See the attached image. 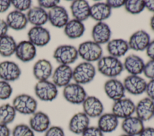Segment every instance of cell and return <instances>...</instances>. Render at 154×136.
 <instances>
[{
    "instance_id": "obj_51",
    "label": "cell",
    "mask_w": 154,
    "mask_h": 136,
    "mask_svg": "<svg viewBox=\"0 0 154 136\" xmlns=\"http://www.w3.org/2000/svg\"><path fill=\"white\" fill-rule=\"evenodd\" d=\"M119 136H132V135H128V134H122Z\"/></svg>"
},
{
    "instance_id": "obj_27",
    "label": "cell",
    "mask_w": 154,
    "mask_h": 136,
    "mask_svg": "<svg viewBox=\"0 0 154 136\" xmlns=\"http://www.w3.org/2000/svg\"><path fill=\"white\" fill-rule=\"evenodd\" d=\"M26 16L28 22L34 26H42L48 20V13L39 6L30 8Z\"/></svg>"
},
{
    "instance_id": "obj_37",
    "label": "cell",
    "mask_w": 154,
    "mask_h": 136,
    "mask_svg": "<svg viewBox=\"0 0 154 136\" xmlns=\"http://www.w3.org/2000/svg\"><path fill=\"white\" fill-rule=\"evenodd\" d=\"M11 4L15 8L16 10L19 11H24L30 9L31 6V1L30 0H13Z\"/></svg>"
},
{
    "instance_id": "obj_26",
    "label": "cell",
    "mask_w": 154,
    "mask_h": 136,
    "mask_svg": "<svg viewBox=\"0 0 154 136\" xmlns=\"http://www.w3.org/2000/svg\"><path fill=\"white\" fill-rule=\"evenodd\" d=\"M28 22L26 16L23 13L17 10L10 12L6 17V23L8 28L16 31L24 29Z\"/></svg>"
},
{
    "instance_id": "obj_11",
    "label": "cell",
    "mask_w": 154,
    "mask_h": 136,
    "mask_svg": "<svg viewBox=\"0 0 154 136\" xmlns=\"http://www.w3.org/2000/svg\"><path fill=\"white\" fill-rule=\"evenodd\" d=\"M28 41L35 46L43 47L51 40L49 31L43 26H33L28 32Z\"/></svg>"
},
{
    "instance_id": "obj_5",
    "label": "cell",
    "mask_w": 154,
    "mask_h": 136,
    "mask_svg": "<svg viewBox=\"0 0 154 136\" xmlns=\"http://www.w3.org/2000/svg\"><path fill=\"white\" fill-rule=\"evenodd\" d=\"M53 57L60 65H69L78 59V50L72 45H61L55 50Z\"/></svg>"
},
{
    "instance_id": "obj_6",
    "label": "cell",
    "mask_w": 154,
    "mask_h": 136,
    "mask_svg": "<svg viewBox=\"0 0 154 136\" xmlns=\"http://www.w3.org/2000/svg\"><path fill=\"white\" fill-rule=\"evenodd\" d=\"M63 95L64 99L72 104H82L87 98V93L83 86L74 83L64 87Z\"/></svg>"
},
{
    "instance_id": "obj_41",
    "label": "cell",
    "mask_w": 154,
    "mask_h": 136,
    "mask_svg": "<svg viewBox=\"0 0 154 136\" xmlns=\"http://www.w3.org/2000/svg\"><path fill=\"white\" fill-rule=\"evenodd\" d=\"M60 2V1L58 0H39L38 1V4L39 7L43 9L47 8L50 10L58 5Z\"/></svg>"
},
{
    "instance_id": "obj_46",
    "label": "cell",
    "mask_w": 154,
    "mask_h": 136,
    "mask_svg": "<svg viewBox=\"0 0 154 136\" xmlns=\"http://www.w3.org/2000/svg\"><path fill=\"white\" fill-rule=\"evenodd\" d=\"M11 1L0 0V13L5 12L11 5Z\"/></svg>"
},
{
    "instance_id": "obj_36",
    "label": "cell",
    "mask_w": 154,
    "mask_h": 136,
    "mask_svg": "<svg viewBox=\"0 0 154 136\" xmlns=\"http://www.w3.org/2000/svg\"><path fill=\"white\" fill-rule=\"evenodd\" d=\"M13 92V89L8 82L0 80V99L5 100L8 99Z\"/></svg>"
},
{
    "instance_id": "obj_18",
    "label": "cell",
    "mask_w": 154,
    "mask_h": 136,
    "mask_svg": "<svg viewBox=\"0 0 154 136\" xmlns=\"http://www.w3.org/2000/svg\"><path fill=\"white\" fill-rule=\"evenodd\" d=\"M150 41V35L144 30L134 32L128 41L129 47L135 51H143L146 49Z\"/></svg>"
},
{
    "instance_id": "obj_16",
    "label": "cell",
    "mask_w": 154,
    "mask_h": 136,
    "mask_svg": "<svg viewBox=\"0 0 154 136\" xmlns=\"http://www.w3.org/2000/svg\"><path fill=\"white\" fill-rule=\"evenodd\" d=\"M48 15V20L52 26L56 28H63L69 22L68 13L62 6L57 5L50 9Z\"/></svg>"
},
{
    "instance_id": "obj_17",
    "label": "cell",
    "mask_w": 154,
    "mask_h": 136,
    "mask_svg": "<svg viewBox=\"0 0 154 136\" xmlns=\"http://www.w3.org/2000/svg\"><path fill=\"white\" fill-rule=\"evenodd\" d=\"M136 116L142 121H148L154 116V101L148 97L140 100L135 105Z\"/></svg>"
},
{
    "instance_id": "obj_33",
    "label": "cell",
    "mask_w": 154,
    "mask_h": 136,
    "mask_svg": "<svg viewBox=\"0 0 154 136\" xmlns=\"http://www.w3.org/2000/svg\"><path fill=\"white\" fill-rule=\"evenodd\" d=\"M16 111L10 104H4L0 106V123L6 125L12 123L15 119Z\"/></svg>"
},
{
    "instance_id": "obj_21",
    "label": "cell",
    "mask_w": 154,
    "mask_h": 136,
    "mask_svg": "<svg viewBox=\"0 0 154 136\" xmlns=\"http://www.w3.org/2000/svg\"><path fill=\"white\" fill-rule=\"evenodd\" d=\"M143 122L138 117L131 116L123 120L121 127L125 134L138 136L145 128Z\"/></svg>"
},
{
    "instance_id": "obj_40",
    "label": "cell",
    "mask_w": 154,
    "mask_h": 136,
    "mask_svg": "<svg viewBox=\"0 0 154 136\" xmlns=\"http://www.w3.org/2000/svg\"><path fill=\"white\" fill-rule=\"evenodd\" d=\"M81 136H103V133L97 126H88L81 134Z\"/></svg>"
},
{
    "instance_id": "obj_12",
    "label": "cell",
    "mask_w": 154,
    "mask_h": 136,
    "mask_svg": "<svg viewBox=\"0 0 154 136\" xmlns=\"http://www.w3.org/2000/svg\"><path fill=\"white\" fill-rule=\"evenodd\" d=\"M82 105L83 112L89 118L99 117L103 114V105L102 101L94 96H87Z\"/></svg>"
},
{
    "instance_id": "obj_7",
    "label": "cell",
    "mask_w": 154,
    "mask_h": 136,
    "mask_svg": "<svg viewBox=\"0 0 154 136\" xmlns=\"http://www.w3.org/2000/svg\"><path fill=\"white\" fill-rule=\"evenodd\" d=\"M34 92L36 96L43 101H52L58 95L57 87L48 80L38 81L34 86Z\"/></svg>"
},
{
    "instance_id": "obj_28",
    "label": "cell",
    "mask_w": 154,
    "mask_h": 136,
    "mask_svg": "<svg viewBox=\"0 0 154 136\" xmlns=\"http://www.w3.org/2000/svg\"><path fill=\"white\" fill-rule=\"evenodd\" d=\"M144 64L143 60L136 55H131L127 56L123 64V68L131 75H136L143 72Z\"/></svg>"
},
{
    "instance_id": "obj_42",
    "label": "cell",
    "mask_w": 154,
    "mask_h": 136,
    "mask_svg": "<svg viewBox=\"0 0 154 136\" xmlns=\"http://www.w3.org/2000/svg\"><path fill=\"white\" fill-rule=\"evenodd\" d=\"M145 92L147 97L154 101V79L150 80L147 83Z\"/></svg>"
},
{
    "instance_id": "obj_31",
    "label": "cell",
    "mask_w": 154,
    "mask_h": 136,
    "mask_svg": "<svg viewBox=\"0 0 154 136\" xmlns=\"http://www.w3.org/2000/svg\"><path fill=\"white\" fill-rule=\"evenodd\" d=\"M65 35L70 39L80 38L85 32V26L84 23L76 19L69 20L64 27Z\"/></svg>"
},
{
    "instance_id": "obj_9",
    "label": "cell",
    "mask_w": 154,
    "mask_h": 136,
    "mask_svg": "<svg viewBox=\"0 0 154 136\" xmlns=\"http://www.w3.org/2000/svg\"><path fill=\"white\" fill-rule=\"evenodd\" d=\"M123 86L125 90L131 95H139L146 90L147 82L139 75H129L123 81Z\"/></svg>"
},
{
    "instance_id": "obj_23",
    "label": "cell",
    "mask_w": 154,
    "mask_h": 136,
    "mask_svg": "<svg viewBox=\"0 0 154 136\" xmlns=\"http://www.w3.org/2000/svg\"><path fill=\"white\" fill-rule=\"evenodd\" d=\"M90 5L84 0L73 1L70 5V10L75 19L83 22L90 17Z\"/></svg>"
},
{
    "instance_id": "obj_4",
    "label": "cell",
    "mask_w": 154,
    "mask_h": 136,
    "mask_svg": "<svg viewBox=\"0 0 154 136\" xmlns=\"http://www.w3.org/2000/svg\"><path fill=\"white\" fill-rule=\"evenodd\" d=\"M96 75V69L94 65L87 62L78 64L73 70V79L76 83L85 84L91 81Z\"/></svg>"
},
{
    "instance_id": "obj_38",
    "label": "cell",
    "mask_w": 154,
    "mask_h": 136,
    "mask_svg": "<svg viewBox=\"0 0 154 136\" xmlns=\"http://www.w3.org/2000/svg\"><path fill=\"white\" fill-rule=\"evenodd\" d=\"M143 72L147 78L154 79V60H150L144 64Z\"/></svg>"
},
{
    "instance_id": "obj_39",
    "label": "cell",
    "mask_w": 154,
    "mask_h": 136,
    "mask_svg": "<svg viewBox=\"0 0 154 136\" xmlns=\"http://www.w3.org/2000/svg\"><path fill=\"white\" fill-rule=\"evenodd\" d=\"M44 136H65V133L61 127L59 126H52L45 132Z\"/></svg>"
},
{
    "instance_id": "obj_47",
    "label": "cell",
    "mask_w": 154,
    "mask_h": 136,
    "mask_svg": "<svg viewBox=\"0 0 154 136\" xmlns=\"http://www.w3.org/2000/svg\"><path fill=\"white\" fill-rule=\"evenodd\" d=\"M11 131L7 125L0 123V136H10Z\"/></svg>"
},
{
    "instance_id": "obj_20",
    "label": "cell",
    "mask_w": 154,
    "mask_h": 136,
    "mask_svg": "<svg viewBox=\"0 0 154 136\" xmlns=\"http://www.w3.org/2000/svg\"><path fill=\"white\" fill-rule=\"evenodd\" d=\"M90 118L84 113L78 112L75 114L69 122V131L75 134L82 133L89 126Z\"/></svg>"
},
{
    "instance_id": "obj_50",
    "label": "cell",
    "mask_w": 154,
    "mask_h": 136,
    "mask_svg": "<svg viewBox=\"0 0 154 136\" xmlns=\"http://www.w3.org/2000/svg\"><path fill=\"white\" fill-rule=\"evenodd\" d=\"M150 28H151L152 30L154 32V14H153V16L152 17V18L150 19Z\"/></svg>"
},
{
    "instance_id": "obj_14",
    "label": "cell",
    "mask_w": 154,
    "mask_h": 136,
    "mask_svg": "<svg viewBox=\"0 0 154 136\" xmlns=\"http://www.w3.org/2000/svg\"><path fill=\"white\" fill-rule=\"evenodd\" d=\"M21 74V70L14 62L5 61L0 63V78L5 81L17 80Z\"/></svg>"
},
{
    "instance_id": "obj_43",
    "label": "cell",
    "mask_w": 154,
    "mask_h": 136,
    "mask_svg": "<svg viewBox=\"0 0 154 136\" xmlns=\"http://www.w3.org/2000/svg\"><path fill=\"white\" fill-rule=\"evenodd\" d=\"M125 0H108L106 3L109 5V7L112 8H118L125 5Z\"/></svg>"
},
{
    "instance_id": "obj_25",
    "label": "cell",
    "mask_w": 154,
    "mask_h": 136,
    "mask_svg": "<svg viewBox=\"0 0 154 136\" xmlns=\"http://www.w3.org/2000/svg\"><path fill=\"white\" fill-rule=\"evenodd\" d=\"M118 125L119 119L112 113H104L99 117L97 127L103 134L114 131Z\"/></svg>"
},
{
    "instance_id": "obj_29",
    "label": "cell",
    "mask_w": 154,
    "mask_h": 136,
    "mask_svg": "<svg viewBox=\"0 0 154 136\" xmlns=\"http://www.w3.org/2000/svg\"><path fill=\"white\" fill-rule=\"evenodd\" d=\"M106 49L110 56L119 58L124 56L129 49L128 41L123 39H113L107 43Z\"/></svg>"
},
{
    "instance_id": "obj_44",
    "label": "cell",
    "mask_w": 154,
    "mask_h": 136,
    "mask_svg": "<svg viewBox=\"0 0 154 136\" xmlns=\"http://www.w3.org/2000/svg\"><path fill=\"white\" fill-rule=\"evenodd\" d=\"M146 50V54L150 60H154V40L150 41Z\"/></svg>"
},
{
    "instance_id": "obj_49",
    "label": "cell",
    "mask_w": 154,
    "mask_h": 136,
    "mask_svg": "<svg viewBox=\"0 0 154 136\" xmlns=\"http://www.w3.org/2000/svg\"><path fill=\"white\" fill-rule=\"evenodd\" d=\"M145 8L149 11L154 13V0H147L144 1Z\"/></svg>"
},
{
    "instance_id": "obj_24",
    "label": "cell",
    "mask_w": 154,
    "mask_h": 136,
    "mask_svg": "<svg viewBox=\"0 0 154 136\" xmlns=\"http://www.w3.org/2000/svg\"><path fill=\"white\" fill-rule=\"evenodd\" d=\"M32 71L34 76L38 81L48 80L52 74V66L48 60L41 59L34 64Z\"/></svg>"
},
{
    "instance_id": "obj_15",
    "label": "cell",
    "mask_w": 154,
    "mask_h": 136,
    "mask_svg": "<svg viewBox=\"0 0 154 136\" xmlns=\"http://www.w3.org/2000/svg\"><path fill=\"white\" fill-rule=\"evenodd\" d=\"M51 120L49 116L41 111H35L29 120V126L34 132H45L50 127Z\"/></svg>"
},
{
    "instance_id": "obj_1",
    "label": "cell",
    "mask_w": 154,
    "mask_h": 136,
    "mask_svg": "<svg viewBox=\"0 0 154 136\" xmlns=\"http://www.w3.org/2000/svg\"><path fill=\"white\" fill-rule=\"evenodd\" d=\"M122 62L117 58L106 56L97 61V70L103 75L113 78L119 75L123 71Z\"/></svg>"
},
{
    "instance_id": "obj_48",
    "label": "cell",
    "mask_w": 154,
    "mask_h": 136,
    "mask_svg": "<svg viewBox=\"0 0 154 136\" xmlns=\"http://www.w3.org/2000/svg\"><path fill=\"white\" fill-rule=\"evenodd\" d=\"M138 136H154V128H144Z\"/></svg>"
},
{
    "instance_id": "obj_19",
    "label": "cell",
    "mask_w": 154,
    "mask_h": 136,
    "mask_svg": "<svg viewBox=\"0 0 154 136\" xmlns=\"http://www.w3.org/2000/svg\"><path fill=\"white\" fill-rule=\"evenodd\" d=\"M15 55L21 61L29 62L35 57V46L29 41H22L17 44Z\"/></svg>"
},
{
    "instance_id": "obj_32",
    "label": "cell",
    "mask_w": 154,
    "mask_h": 136,
    "mask_svg": "<svg viewBox=\"0 0 154 136\" xmlns=\"http://www.w3.org/2000/svg\"><path fill=\"white\" fill-rule=\"evenodd\" d=\"M17 44L13 37L6 35L0 38V55L10 57L15 53Z\"/></svg>"
},
{
    "instance_id": "obj_3",
    "label": "cell",
    "mask_w": 154,
    "mask_h": 136,
    "mask_svg": "<svg viewBox=\"0 0 154 136\" xmlns=\"http://www.w3.org/2000/svg\"><path fill=\"white\" fill-rule=\"evenodd\" d=\"M12 105L16 112L24 115H32L37 110V101L32 96L22 93L13 99Z\"/></svg>"
},
{
    "instance_id": "obj_2",
    "label": "cell",
    "mask_w": 154,
    "mask_h": 136,
    "mask_svg": "<svg viewBox=\"0 0 154 136\" xmlns=\"http://www.w3.org/2000/svg\"><path fill=\"white\" fill-rule=\"evenodd\" d=\"M78 56L85 62L98 61L102 56V48L93 41H87L81 43L78 48Z\"/></svg>"
},
{
    "instance_id": "obj_8",
    "label": "cell",
    "mask_w": 154,
    "mask_h": 136,
    "mask_svg": "<svg viewBox=\"0 0 154 136\" xmlns=\"http://www.w3.org/2000/svg\"><path fill=\"white\" fill-rule=\"evenodd\" d=\"M135 105L129 98H123L114 101L112 107V113L118 119H125L135 113Z\"/></svg>"
},
{
    "instance_id": "obj_13",
    "label": "cell",
    "mask_w": 154,
    "mask_h": 136,
    "mask_svg": "<svg viewBox=\"0 0 154 136\" xmlns=\"http://www.w3.org/2000/svg\"><path fill=\"white\" fill-rule=\"evenodd\" d=\"M106 96L114 101L125 98V89L123 84L116 78H111L107 80L103 86Z\"/></svg>"
},
{
    "instance_id": "obj_45",
    "label": "cell",
    "mask_w": 154,
    "mask_h": 136,
    "mask_svg": "<svg viewBox=\"0 0 154 136\" xmlns=\"http://www.w3.org/2000/svg\"><path fill=\"white\" fill-rule=\"evenodd\" d=\"M8 29V26L6 21L3 19H0V38L7 35Z\"/></svg>"
},
{
    "instance_id": "obj_35",
    "label": "cell",
    "mask_w": 154,
    "mask_h": 136,
    "mask_svg": "<svg viewBox=\"0 0 154 136\" xmlns=\"http://www.w3.org/2000/svg\"><path fill=\"white\" fill-rule=\"evenodd\" d=\"M12 136H35L34 132L26 124L20 123L16 125L11 132Z\"/></svg>"
},
{
    "instance_id": "obj_22",
    "label": "cell",
    "mask_w": 154,
    "mask_h": 136,
    "mask_svg": "<svg viewBox=\"0 0 154 136\" xmlns=\"http://www.w3.org/2000/svg\"><path fill=\"white\" fill-rule=\"evenodd\" d=\"M111 31L109 26L105 22H97L93 28L91 36L93 41L99 44L108 43L110 40Z\"/></svg>"
},
{
    "instance_id": "obj_10",
    "label": "cell",
    "mask_w": 154,
    "mask_h": 136,
    "mask_svg": "<svg viewBox=\"0 0 154 136\" xmlns=\"http://www.w3.org/2000/svg\"><path fill=\"white\" fill-rule=\"evenodd\" d=\"M73 78V70L69 65H60L52 74V83L57 87H65Z\"/></svg>"
},
{
    "instance_id": "obj_34",
    "label": "cell",
    "mask_w": 154,
    "mask_h": 136,
    "mask_svg": "<svg viewBox=\"0 0 154 136\" xmlns=\"http://www.w3.org/2000/svg\"><path fill=\"white\" fill-rule=\"evenodd\" d=\"M124 6L125 10L132 14H139L145 8L143 0H127L125 1Z\"/></svg>"
},
{
    "instance_id": "obj_30",
    "label": "cell",
    "mask_w": 154,
    "mask_h": 136,
    "mask_svg": "<svg viewBox=\"0 0 154 136\" xmlns=\"http://www.w3.org/2000/svg\"><path fill=\"white\" fill-rule=\"evenodd\" d=\"M111 8L106 2H97L90 7V17L98 22L109 17Z\"/></svg>"
}]
</instances>
